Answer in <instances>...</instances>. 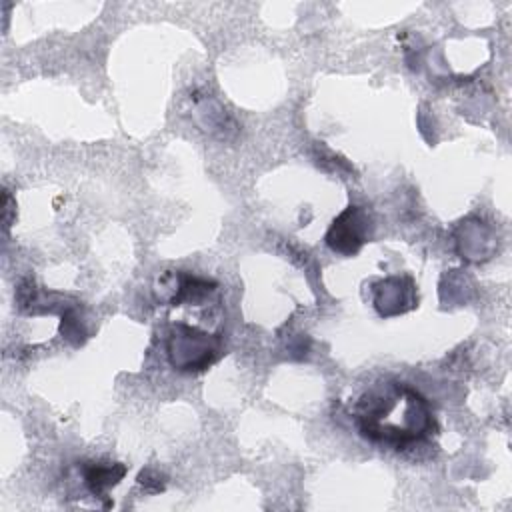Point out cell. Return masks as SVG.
<instances>
[{"mask_svg":"<svg viewBox=\"0 0 512 512\" xmlns=\"http://www.w3.org/2000/svg\"><path fill=\"white\" fill-rule=\"evenodd\" d=\"M474 224L466 226L462 224V248H460V254L462 258H468V260H480V258H488L490 252H492V238H490V232L488 228L484 226V222H480L478 218L472 220Z\"/></svg>","mask_w":512,"mask_h":512,"instance_id":"52a82bcc","label":"cell"},{"mask_svg":"<svg viewBox=\"0 0 512 512\" xmlns=\"http://www.w3.org/2000/svg\"><path fill=\"white\" fill-rule=\"evenodd\" d=\"M60 330H62V334H64L74 346H78V344L84 342V336H86V334H84L82 324H80V320H78V316H76L74 310H66V312L62 314Z\"/></svg>","mask_w":512,"mask_h":512,"instance_id":"ba28073f","label":"cell"},{"mask_svg":"<svg viewBox=\"0 0 512 512\" xmlns=\"http://www.w3.org/2000/svg\"><path fill=\"white\" fill-rule=\"evenodd\" d=\"M370 230V214L362 206H348L332 220L324 240L330 250L342 256H354L368 242Z\"/></svg>","mask_w":512,"mask_h":512,"instance_id":"3957f363","label":"cell"},{"mask_svg":"<svg viewBox=\"0 0 512 512\" xmlns=\"http://www.w3.org/2000/svg\"><path fill=\"white\" fill-rule=\"evenodd\" d=\"M372 302L382 318L404 314L418 304L416 282L408 274L386 276L372 286Z\"/></svg>","mask_w":512,"mask_h":512,"instance_id":"277c9868","label":"cell"},{"mask_svg":"<svg viewBox=\"0 0 512 512\" xmlns=\"http://www.w3.org/2000/svg\"><path fill=\"white\" fill-rule=\"evenodd\" d=\"M166 350L174 370L202 372L218 360L222 342L214 334L178 322L170 330Z\"/></svg>","mask_w":512,"mask_h":512,"instance_id":"7a4b0ae2","label":"cell"},{"mask_svg":"<svg viewBox=\"0 0 512 512\" xmlns=\"http://www.w3.org/2000/svg\"><path fill=\"white\" fill-rule=\"evenodd\" d=\"M138 484H140L146 492L156 494V492H162V490L166 488V478H164L160 472H156V470H152V468H146V470H142V472L138 474Z\"/></svg>","mask_w":512,"mask_h":512,"instance_id":"9c48e42d","label":"cell"},{"mask_svg":"<svg viewBox=\"0 0 512 512\" xmlns=\"http://www.w3.org/2000/svg\"><path fill=\"white\" fill-rule=\"evenodd\" d=\"M352 416L366 440L396 450H404L436 430L428 400L398 380H386L366 390L354 404Z\"/></svg>","mask_w":512,"mask_h":512,"instance_id":"6da1fadb","label":"cell"},{"mask_svg":"<svg viewBox=\"0 0 512 512\" xmlns=\"http://www.w3.org/2000/svg\"><path fill=\"white\" fill-rule=\"evenodd\" d=\"M214 288H216L214 280L192 276L180 270L176 272L170 270L160 276L156 284V294H158V300L170 306H180L182 302H192V304L202 302Z\"/></svg>","mask_w":512,"mask_h":512,"instance_id":"5b68a950","label":"cell"},{"mask_svg":"<svg viewBox=\"0 0 512 512\" xmlns=\"http://www.w3.org/2000/svg\"><path fill=\"white\" fill-rule=\"evenodd\" d=\"M126 476V466L122 462H84L82 478L86 488L96 496L104 498L110 488H114Z\"/></svg>","mask_w":512,"mask_h":512,"instance_id":"8992f818","label":"cell"}]
</instances>
